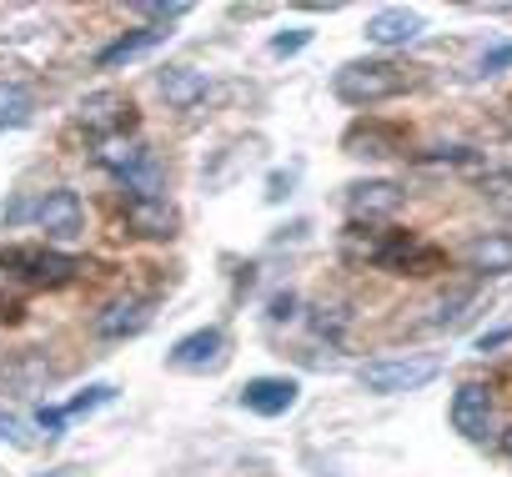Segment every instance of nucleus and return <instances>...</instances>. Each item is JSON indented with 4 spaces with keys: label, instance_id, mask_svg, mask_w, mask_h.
Listing matches in <instances>:
<instances>
[{
    "label": "nucleus",
    "instance_id": "nucleus-1",
    "mask_svg": "<svg viewBox=\"0 0 512 477\" xmlns=\"http://www.w3.org/2000/svg\"><path fill=\"white\" fill-rule=\"evenodd\" d=\"M412 86V66L392 61V56H367V61H347L332 71V96L342 106H377L392 101Z\"/></svg>",
    "mask_w": 512,
    "mask_h": 477
},
{
    "label": "nucleus",
    "instance_id": "nucleus-2",
    "mask_svg": "<svg viewBox=\"0 0 512 477\" xmlns=\"http://www.w3.org/2000/svg\"><path fill=\"white\" fill-rule=\"evenodd\" d=\"M437 372H442L437 357H422V352H392V357H372V362H362L357 382H362L367 392H377V397H402V392L427 387Z\"/></svg>",
    "mask_w": 512,
    "mask_h": 477
},
{
    "label": "nucleus",
    "instance_id": "nucleus-3",
    "mask_svg": "<svg viewBox=\"0 0 512 477\" xmlns=\"http://www.w3.org/2000/svg\"><path fill=\"white\" fill-rule=\"evenodd\" d=\"M131 126H136V106H131V96H121V91H91V96L76 106V131H81L91 146L126 141Z\"/></svg>",
    "mask_w": 512,
    "mask_h": 477
},
{
    "label": "nucleus",
    "instance_id": "nucleus-4",
    "mask_svg": "<svg viewBox=\"0 0 512 477\" xmlns=\"http://www.w3.org/2000/svg\"><path fill=\"white\" fill-rule=\"evenodd\" d=\"M226 357H231L226 332H221V327H196V332H186V337L171 342L166 367H171V372H221Z\"/></svg>",
    "mask_w": 512,
    "mask_h": 477
},
{
    "label": "nucleus",
    "instance_id": "nucleus-5",
    "mask_svg": "<svg viewBox=\"0 0 512 477\" xmlns=\"http://www.w3.org/2000/svg\"><path fill=\"white\" fill-rule=\"evenodd\" d=\"M11 257H16L21 277L31 282V292H61L81 277V262L56 247H11Z\"/></svg>",
    "mask_w": 512,
    "mask_h": 477
},
{
    "label": "nucleus",
    "instance_id": "nucleus-6",
    "mask_svg": "<svg viewBox=\"0 0 512 477\" xmlns=\"http://www.w3.org/2000/svg\"><path fill=\"white\" fill-rule=\"evenodd\" d=\"M36 226L51 236V242H76L86 231V206L71 186H51L41 201H36Z\"/></svg>",
    "mask_w": 512,
    "mask_h": 477
},
{
    "label": "nucleus",
    "instance_id": "nucleus-7",
    "mask_svg": "<svg viewBox=\"0 0 512 477\" xmlns=\"http://www.w3.org/2000/svg\"><path fill=\"white\" fill-rule=\"evenodd\" d=\"M121 216H126V231L146 236V242H171V236L181 231V216L166 196H126Z\"/></svg>",
    "mask_w": 512,
    "mask_h": 477
},
{
    "label": "nucleus",
    "instance_id": "nucleus-8",
    "mask_svg": "<svg viewBox=\"0 0 512 477\" xmlns=\"http://www.w3.org/2000/svg\"><path fill=\"white\" fill-rule=\"evenodd\" d=\"M447 417H452V432H462L467 442H482L492 432V387L487 382H462L452 392Z\"/></svg>",
    "mask_w": 512,
    "mask_h": 477
},
{
    "label": "nucleus",
    "instance_id": "nucleus-9",
    "mask_svg": "<svg viewBox=\"0 0 512 477\" xmlns=\"http://www.w3.org/2000/svg\"><path fill=\"white\" fill-rule=\"evenodd\" d=\"M402 196L407 191L397 181H352L347 186V211H352L357 226H377V221H387L402 206Z\"/></svg>",
    "mask_w": 512,
    "mask_h": 477
},
{
    "label": "nucleus",
    "instance_id": "nucleus-10",
    "mask_svg": "<svg viewBox=\"0 0 512 477\" xmlns=\"http://www.w3.org/2000/svg\"><path fill=\"white\" fill-rule=\"evenodd\" d=\"M362 36H367L372 46H382V51H402V46H412V41L422 36V16L407 11V6H387V11H372V16H367Z\"/></svg>",
    "mask_w": 512,
    "mask_h": 477
},
{
    "label": "nucleus",
    "instance_id": "nucleus-11",
    "mask_svg": "<svg viewBox=\"0 0 512 477\" xmlns=\"http://www.w3.org/2000/svg\"><path fill=\"white\" fill-rule=\"evenodd\" d=\"M297 397H302V387H297L292 377H251L236 402H241L246 412H256V417H282V412L297 407Z\"/></svg>",
    "mask_w": 512,
    "mask_h": 477
},
{
    "label": "nucleus",
    "instance_id": "nucleus-12",
    "mask_svg": "<svg viewBox=\"0 0 512 477\" xmlns=\"http://www.w3.org/2000/svg\"><path fill=\"white\" fill-rule=\"evenodd\" d=\"M146 327H151V302L146 297H121V302L96 312V337L101 342H126V337H141Z\"/></svg>",
    "mask_w": 512,
    "mask_h": 477
},
{
    "label": "nucleus",
    "instance_id": "nucleus-13",
    "mask_svg": "<svg viewBox=\"0 0 512 477\" xmlns=\"http://www.w3.org/2000/svg\"><path fill=\"white\" fill-rule=\"evenodd\" d=\"M462 262L477 277H507L512 272V231H477L462 247Z\"/></svg>",
    "mask_w": 512,
    "mask_h": 477
},
{
    "label": "nucleus",
    "instance_id": "nucleus-14",
    "mask_svg": "<svg viewBox=\"0 0 512 477\" xmlns=\"http://www.w3.org/2000/svg\"><path fill=\"white\" fill-rule=\"evenodd\" d=\"M166 36H171V26H136V31H121L111 46H101V51H96V66H101V71L131 66V61L151 56L156 46H166Z\"/></svg>",
    "mask_w": 512,
    "mask_h": 477
},
{
    "label": "nucleus",
    "instance_id": "nucleus-15",
    "mask_svg": "<svg viewBox=\"0 0 512 477\" xmlns=\"http://www.w3.org/2000/svg\"><path fill=\"white\" fill-rule=\"evenodd\" d=\"M206 71H196V66H166V71H156V91L166 96V106H176V111H191L201 96H206Z\"/></svg>",
    "mask_w": 512,
    "mask_h": 477
},
{
    "label": "nucleus",
    "instance_id": "nucleus-16",
    "mask_svg": "<svg viewBox=\"0 0 512 477\" xmlns=\"http://www.w3.org/2000/svg\"><path fill=\"white\" fill-rule=\"evenodd\" d=\"M342 146L352 151V156H407L402 151V131L397 126H377V121H357L347 136H342Z\"/></svg>",
    "mask_w": 512,
    "mask_h": 477
},
{
    "label": "nucleus",
    "instance_id": "nucleus-17",
    "mask_svg": "<svg viewBox=\"0 0 512 477\" xmlns=\"http://www.w3.org/2000/svg\"><path fill=\"white\" fill-rule=\"evenodd\" d=\"M36 292H31V282L21 277V267H16V257H11V247L0 252V322H26V302H31Z\"/></svg>",
    "mask_w": 512,
    "mask_h": 477
},
{
    "label": "nucleus",
    "instance_id": "nucleus-18",
    "mask_svg": "<svg viewBox=\"0 0 512 477\" xmlns=\"http://www.w3.org/2000/svg\"><path fill=\"white\" fill-rule=\"evenodd\" d=\"M387 242H392V226H357V221H352V226L342 231V257L377 267L382 252H387Z\"/></svg>",
    "mask_w": 512,
    "mask_h": 477
},
{
    "label": "nucleus",
    "instance_id": "nucleus-19",
    "mask_svg": "<svg viewBox=\"0 0 512 477\" xmlns=\"http://www.w3.org/2000/svg\"><path fill=\"white\" fill-rule=\"evenodd\" d=\"M36 116V96L26 81H0V131H21Z\"/></svg>",
    "mask_w": 512,
    "mask_h": 477
},
{
    "label": "nucleus",
    "instance_id": "nucleus-20",
    "mask_svg": "<svg viewBox=\"0 0 512 477\" xmlns=\"http://www.w3.org/2000/svg\"><path fill=\"white\" fill-rule=\"evenodd\" d=\"M422 171H432V166H462V171H477L482 166V151H472V146H432V151H417L412 156Z\"/></svg>",
    "mask_w": 512,
    "mask_h": 477
},
{
    "label": "nucleus",
    "instance_id": "nucleus-21",
    "mask_svg": "<svg viewBox=\"0 0 512 477\" xmlns=\"http://www.w3.org/2000/svg\"><path fill=\"white\" fill-rule=\"evenodd\" d=\"M111 402H116V387H111V382H91V387H81V392L66 402V417H86V412L111 407Z\"/></svg>",
    "mask_w": 512,
    "mask_h": 477
},
{
    "label": "nucleus",
    "instance_id": "nucleus-22",
    "mask_svg": "<svg viewBox=\"0 0 512 477\" xmlns=\"http://www.w3.org/2000/svg\"><path fill=\"white\" fill-rule=\"evenodd\" d=\"M0 442L6 447H36V422H26L11 407H0Z\"/></svg>",
    "mask_w": 512,
    "mask_h": 477
},
{
    "label": "nucleus",
    "instance_id": "nucleus-23",
    "mask_svg": "<svg viewBox=\"0 0 512 477\" xmlns=\"http://www.w3.org/2000/svg\"><path fill=\"white\" fill-rule=\"evenodd\" d=\"M477 191L492 196L497 206H512V171H492V166H487V171L477 176Z\"/></svg>",
    "mask_w": 512,
    "mask_h": 477
},
{
    "label": "nucleus",
    "instance_id": "nucleus-24",
    "mask_svg": "<svg viewBox=\"0 0 512 477\" xmlns=\"http://www.w3.org/2000/svg\"><path fill=\"white\" fill-rule=\"evenodd\" d=\"M307 46H312V31H307V26H292V31H277L267 51H272V56H297V51H307Z\"/></svg>",
    "mask_w": 512,
    "mask_h": 477
},
{
    "label": "nucleus",
    "instance_id": "nucleus-25",
    "mask_svg": "<svg viewBox=\"0 0 512 477\" xmlns=\"http://www.w3.org/2000/svg\"><path fill=\"white\" fill-rule=\"evenodd\" d=\"M462 307H472V292H452V297H442V302L432 307V327L457 322V317H462Z\"/></svg>",
    "mask_w": 512,
    "mask_h": 477
},
{
    "label": "nucleus",
    "instance_id": "nucleus-26",
    "mask_svg": "<svg viewBox=\"0 0 512 477\" xmlns=\"http://www.w3.org/2000/svg\"><path fill=\"white\" fill-rule=\"evenodd\" d=\"M66 422H71V417H66V407H41V412H36V427H41V437H46V442L66 437Z\"/></svg>",
    "mask_w": 512,
    "mask_h": 477
},
{
    "label": "nucleus",
    "instance_id": "nucleus-27",
    "mask_svg": "<svg viewBox=\"0 0 512 477\" xmlns=\"http://www.w3.org/2000/svg\"><path fill=\"white\" fill-rule=\"evenodd\" d=\"M312 327H317L322 337H327V332L337 337V332L347 327V312H342V307H317V317H312Z\"/></svg>",
    "mask_w": 512,
    "mask_h": 477
},
{
    "label": "nucleus",
    "instance_id": "nucleus-28",
    "mask_svg": "<svg viewBox=\"0 0 512 477\" xmlns=\"http://www.w3.org/2000/svg\"><path fill=\"white\" fill-rule=\"evenodd\" d=\"M292 181H297V171H272V181H267V201L292 196Z\"/></svg>",
    "mask_w": 512,
    "mask_h": 477
},
{
    "label": "nucleus",
    "instance_id": "nucleus-29",
    "mask_svg": "<svg viewBox=\"0 0 512 477\" xmlns=\"http://www.w3.org/2000/svg\"><path fill=\"white\" fill-rule=\"evenodd\" d=\"M502 66H512V46H497V51H487V56L477 61V71H487V76L502 71Z\"/></svg>",
    "mask_w": 512,
    "mask_h": 477
},
{
    "label": "nucleus",
    "instance_id": "nucleus-30",
    "mask_svg": "<svg viewBox=\"0 0 512 477\" xmlns=\"http://www.w3.org/2000/svg\"><path fill=\"white\" fill-rule=\"evenodd\" d=\"M512 342V327H497V332H482L477 337V352H497V347H507Z\"/></svg>",
    "mask_w": 512,
    "mask_h": 477
},
{
    "label": "nucleus",
    "instance_id": "nucleus-31",
    "mask_svg": "<svg viewBox=\"0 0 512 477\" xmlns=\"http://www.w3.org/2000/svg\"><path fill=\"white\" fill-rule=\"evenodd\" d=\"M292 307H297V297H292V292H277V297H272V322H287Z\"/></svg>",
    "mask_w": 512,
    "mask_h": 477
},
{
    "label": "nucleus",
    "instance_id": "nucleus-32",
    "mask_svg": "<svg viewBox=\"0 0 512 477\" xmlns=\"http://www.w3.org/2000/svg\"><path fill=\"white\" fill-rule=\"evenodd\" d=\"M36 477H81V467H46V472H36Z\"/></svg>",
    "mask_w": 512,
    "mask_h": 477
},
{
    "label": "nucleus",
    "instance_id": "nucleus-33",
    "mask_svg": "<svg viewBox=\"0 0 512 477\" xmlns=\"http://www.w3.org/2000/svg\"><path fill=\"white\" fill-rule=\"evenodd\" d=\"M502 452H507V457H512V427H507V432H502Z\"/></svg>",
    "mask_w": 512,
    "mask_h": 477
},
{
    "label": "nucleus",
    "instance_id": "nucleus-34",
    "mask_svg": "<svg viewBox=\"0 0 512 477\" xmlns=\"http://www.w3.org/2000/svg\"><path fill=\"white\" fill-rule=\"evenodd\" d=\"M502 392H507V397H512V372H507V377H502Z\"/></svg>",
    "mask_w": 512,
    "mask_h": 477
}]
</instances>
